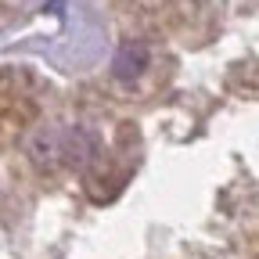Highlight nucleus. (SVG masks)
<instances>
[{
  "label": "nucleus",
  "instance_id": "f257e3e1",
  "mask_svg": "<svg viewBox=\"0 0 259 259\" xmlns=\"http://www.w3.org/2000/svg\"><path fill=\"white\" fill-rule=\"evenodd\" d=\"M144 65H148V47H144V44H126V47L115 54V76L130 79V76H137Z\"/></svg>",
  "mask_w": 259,
  "mask_h": 259
}]
</instances>
